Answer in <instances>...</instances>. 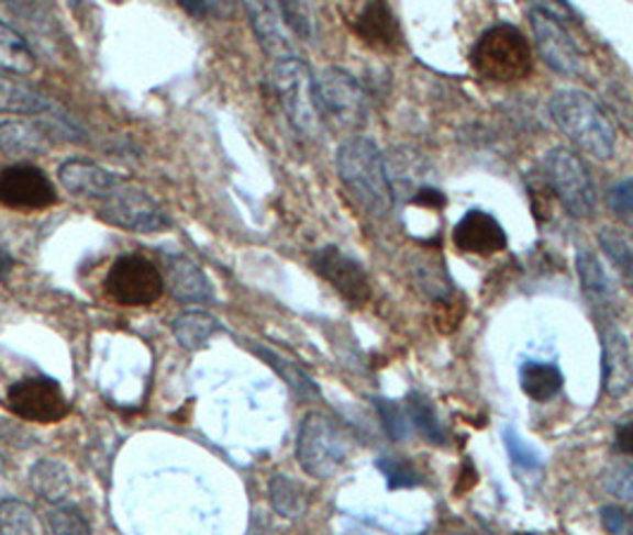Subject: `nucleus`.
<instances>
[{"instance_id":"nucleus-1","label":"nucleus","mask_w":633,"mask_h":535,"mask_svg":"<svg viewBox=\"0 0 633 535\" xmlns=\"http://www.w3.org/2000/svg\"><path fill=\"white\" fill-rule=\"evenodd\" d=\"M336 169L348 193L374 216L393 210V188L388 181L384 153L367 136L345 138L336 151Z\"/></svg>"},{"instance_id":"nucleus-2","label":"nucleus","mask_w":633,"mask_h":535,"mask_svg":"<svg viewBox=\"0 0 633 535\" xmlns=\"http://www.w3.org/2000/svg\"><path fill=\"white\" fill-rule=\"evenodd\" d=\"M548 110L559 132L571 143H577L584 153L600 163L610 160L614 155V126L596 103V98L577 89H559L553 93Z\"/></svg>"},{"instance_id":"nucleus-3","label":"nucleus","mask_w":633,"mask_h":535,"mask_svg":"<svg viewBox=\"0 0 633 535\" xmlns=\"http://www.w3.org/2000/svg\"><path fill=\"white\" fill-rule=\"evenodd\" d=\"M469 63L479 77L496 83L522 81L534 69V55L526 36L514 24L488 26L469 51Z\"/></svg>"},{"instance_id":"nucleus-4","label":"nucleus","mask_w":633,"mask_h":535,"mask_svg":"<svg viewBox=\"0 0 633 535\" xmlns=\"http://www.w3.org/2000/svg\"><path fill=\"white\" fill-rule=\"evenodd\" d=\"M351 455V438L334 419L322 412H308L298 431V465L312 479L326 481L338 473Z\"/></svg>"},{"instance_id":"nucleus-5","label":"nucleus","mask_w":633,"mask_h":535,"mask_svg":"<svg viewBox=\"0 0 633 535\" xmlns=\"http://www.w3.org/2000/svg\"><path fill=\"white\" fill-rule=\"evenodd\" d=\"M320 118L338 129H363L369 120V98L359 81L341 67H326L314 79Z\"/></svg>"},{"instance_id":"nucleus-6","label":"nucleus","mask_w":633,"mask_h":535,"mask_svg":"<svg viewBox=\"0 0 633 535\" xmlns=\"http://www.w3.org/2000/svg\"><path fill=\"white\" fill-rule=\"evenodd\" d=\"M271 89L289 118L291 126L303 136L320 134L322 118L314 103V77L300 57H286L271 69Z\"/></svg>"},{"instance_id":"nucleus-7","label":"nucleus","mask_w":633,"mask_h":535,"mask_svg":"<svg viewBox=\"0 0 633 535\" xmlns=\"http://www.w3.org/2000/svg\"><path fill=\"white\" fill-rule=\"evenodd\" d=\"M543 177L571 216H579V220L593 216L598 205L596 183L577 153L567 148H553L545 153Z\"/></svg>"},{"instance_id":"nucleus-8","label":"nucleus","mask_w":633,"mask_h":535,"mask_svg":"<svg viewBox=\"0 0 633 535\" xmlns=\"http://www.w3.org/2000/svg\"><path fill=\"white\" fill-rule=\"evenodd\" d=\"M103 286L108 298L122 308H151L165 293V277L151 259L122 255L108 269Z\"/></svg>"},{"instance_id":"nucleus-9","label":"nucleus","mask_w":633,"mask_h":535,"mask_svg":"<svg viewBox=\"0 0 633 535\" xmlns=\"http://www.w3.org/2000/svg\"><path fill=\"white\" fill-rule=\"evenodd\" d=\"M98 214L108 224L134 231V234H157V231H165L171 224L155 198L129 181H122L118 191L100 202Z\"/></svg>"},{"instance_id":"nucleus-10","label":"nucleus","mask_w":633,"mask_h":535,"mask_svg":"<svg viewBox=\"0 0 633 535\" xmlns=\"http://www.w3.org/2000/svg\"><path fill=\"white\" fill-rule=\"evenodd\" d=\"M8 408L24 422L57 424L69 414V400L55 379L29 376L8 388Z\"/></svg>"},{"instance_id":"nucleus-11","label":"nucleus","mask_w":633,"mask_h":535,"mask_svg":"<svg viewBox=\"0 0 633 535\" xmlns=\"http://www.w3.org/2000/svg\"><path fill=\"white\" fill-rule=\"evenodd\" d=\"M310 265L351 308L357 310L367 305L371 298V283L357 259L345 255L336 245H326V248L310 255Z\"/></svg>"},{"instance_id":"nucleus-12","label":"nucleus","mask_w":633,"mask_h":535,"mask_svg":"<svg viewBox=\"0 0 633 535\" xmlns=\"http://www.w3.org/2000/svg\"><path fill=\"white\" fill-rule=\"evenodd\" d=\"M531 29L543 63L565 77H574L581 71V51L577 41L567 32L563 20L548 8H534L529 12Z\"/></svg>"},{"instance_id":"nucleus-13","label":"nucleus","mask_w":633,"mask_h":535,"mask_svg":"<svg viewBox=\"0 0 633 535\" xmlns=\"http://www.w3.org/2000/svg\"><path fill=\"white\" fill-rule=\"evenodd\" d=\"M55 202V186L43 169L20 163L0 171V205L10 210H46Z\"/></svg>"},{"instance_id":"nucleus-14","label":"nucleus","mask_w":633,"mask_h":535,"mask_svg":"<svg viewBox=\"0 0 633 535\" xmlns=\"http://www.w3.org/2000/svg\"><path fill=\"white\" fill-rule=\"evenodd\" d=\"M453 243L459 253L488 257L506 250L508 234L491 212L474 208L455 224Z\"/></svg>"},{"instance_id":"nucleus-15","label":"nucleus","mask_w":633,"mask_h":535,"mask_svg":"<svg viewBox=\"0 0 633 535\" xmlns=\"http://www.w3.org/2000/svg\"><path fill=\"white\" fill-rule=\"evenodd\" d=\"M57 179L71 196L93 198L103 202L122 186V177L89 160H65L57 169Z\"/></svg>"},{"instance_id":"nucleus-16","label":"nucleus","mask_w":633,"mask_h":535,"mask_svg":"<svg viewBox=\"0 0 633 535\" xmlns=\"http://www.w3.org/2000/svg\"><path fill=\"white\" fill-rule=\"evenodd\" d=\"M165 288H169L171 298L186 305H208L214 300L212 281L189 255H167Z\"/></svg>"},{"instance_id":"nucleus-17","label":"nucleus","mask_w":633,"mask_h":535,"mask_svg":"<svg viewBox=\"0 0 633 535\" xmlns=\"http://www.w3.org/2000/svg\"><path fill=\"white\" fill-rule=\"evenodd\" d=\"M633 386L631 343L620 328H610L602 336V388L614 400L624 398Z\"/></svg>"},{"instance_id":"nucleus-18","label":"nucleus","mask_w":633,"mask_h":535,"mask_svg":"<svg viewBox=\"0 0 633 535\" xmlns=\"http://www.w3.org/2000/svg\"><path fill=\"white\" fill-rule=\"evenodd\" d=\"M246 12L251 18V26L260 41L263 51L275 57V60H286V57H298L296 55V46L286 32V22L279 12V5H271V3H248Z\"/></svg>"},{"instance_id":"nucleus-19","label":"nucleus","mask_w":633,"mask_h":535,"mask_svg":"<svg viewBox=\"0 0 633 535\" xmlns=\"http://www.w3.org/2000/svg\"><path fill=\"white\" fill-rule=\"evenodd\" d=\"M53 148L51 132L32 122H0V153L12 160H29V157L46 155Z\"/></svg>"},{"instance_id":"nucleus-20","label":"nucleus","mask_w":633,"mask_h":535,"mask_svg":"<svg viewBox=\"0 0 633 535\" xmlns=\"http://www.w3.org/2000/svg\"><path fill=\"white\" fill-rule=\"evenodd\" d=\"M353 26L357 36L371 48L393 51L400 46V26L386 3H367L357 12Z\"/></svg>"},{"instance_id":"nucleus-21","label":"nucleus","mask_w":633,"mask_h":535,"mask_svg":"<svg viewBox=\"0 0 633 535\" xmlns=\"http://www.w3.org/2000/svg\"><path fill=\"white\" fill-rule=\"evenodd\" d=\"M29 483H32L34 493H38L46 502L60 504L69 498L75 479H71L69 469L57 459H41L29 471Z\"/></svg>"},{"instance_id":"nucleus-22","label":"nucleus","mask_w":633,"mask_h":535,"mask_svg":"<svg viewBox=\"0 0 633 535\" xmlns=\"http://www.w3.org/2000/svg\"><path fill=\"white\" fill-rule=\"evenodd\" d=\"M577 274L586 300L591 302L593 308H608L614 298V286L608 277V271L602 269L600 259L591 250L581 248L577 253Z\"/></svg>"},{"instance_id":"nucleus-23","label":"nucleus","mask_w":633,"mask_h":535,"mask_svg":"<svg viewBox=\"0 0 633 535\" xmlns=\"http://www.w3.org/2000/svg\"><path fill=\"white\" fill-rule=\"evenodd\" d=\"M220 322L214 320L210 312L189 310L181 312L175 322H171V334L179 341L186 350H203L206 345L220 334Z\"/></svg>"},{"instance_id":"nucleus-24","label":"nucleus","mask_w":633,"mask_h":535,"mask_svg":"<svg viewBox=\"0 0 633 535\" xmlns=\"http://www.w3.org/2000/svg\"><path fill=\"white\" fill-rule=\"evenodd\" d=\"M522 390L536 402L553 400L565 386V376L551 361H524L520 369Z\"/></svg>"},{"instance_id":"nucleus-25","label":"nucleus","mask_w":633,"mask_h":535,"mask_svg":"<svg viewBox=\"0 0 633 535\" xmlns=\"http://www.w3.org/2000/svg\"><path fill=\"white\" fill-rule=\"evenodd\" d=\"M0 69L10 75H32L36 69L34 51L29 48L18 29L5 22H0Z\"/></svg>"},{"instance_id":"nucleus-26","label":"nucleus","mask_w":633,"mask_h":535,"mask_svg":"<svg viewBox=\"0 0 633 535\" xmlns=\"http://www.w3.org/2000/svg\"><path fill=\"white\" fill-rule=\"evenodd\" d=\"M269 502L277 514L286 519H300L308 510V490L291 476L277 473L269 481Z\"/></svg>"},{"instance_id":"nucleus-27","label":"nucleus","mask_w":633,"mask_h":535,"mask_svg":"<svg viewBox=\"0 0 633 535\" xmlns=\"http://www.w3.org/2000/svg\"><path fill=\"white\" fill-rule=\"evenodd\" d=\"M53 110L46 98L24 83L0 77V112L5 114H43Z\"/></svg>"},{"instance_id":"nucleus-28","label":"nucleus","mask_w":633,"mask_h":535,"mask_svg":"<svg viewBox=\"0 0 633 535\" xmlns=\"http://www.w3.org/2000/svg\"><path fill=\"white\" fill-rule=\"evenodd\" d=\"M406 410H408L412 426L420 431L429 443H434V445H443L445 443V428H443L441 416H438L436 408L431 404V400L424 393H417V390L408 393Z\"/></svg>"},{"instance_id":"nucleus-29","label":"nucleus","mask_w":633,"mask_h":535,"mask_svg":"<svg viewBox=\"0 0 633 535\" xmlns=\"http://www.w3.org/2000/svg\"><path fill=\"white\" fill-rule=\"evenodd\" d=\"M255 353L260 355L267 365L275 369L281 379L289 383L296 393L303 398V400H316L322 393H320V388H316V383L310 379V376L300 369L298 365H293L291 359H286L281 355H277L275 350H269V348H263V345H255Z\"/></svg>"},{"instance_id":"nucleus-30","label":"nucleus","mask_w":633,"mask_h":535,"mask_svg":"<svg viewBox=\"0 0 633 535\" xmlns=\"http://www.w3.org/2000/svg\"><path fill=\"white\" fill-rule=\"evenodd\" d=\"M598 243L602 253H606L610 263L614 265V269L633 286V238L624 234L622 229L606 226L600 229Z\"/></svg>"},{"instance_id":"nucleus-31","label":"nucleus","mask_w":633,"mask_h":535,"mask_svg":"<svg viewBox=\"0 0 633 535\" xmlns=\"http://www.w3.org/2000/svg\"><path fill=\"white\" fill-rule=\"evenodd\" d=\"M0 535H43L34 510L18 498L0 502Z\"/></svg>"},{"instance_id":"nucleus-32","label":"nucleus","mask_w":633,"mask_h":535,"mask_svg":"<svg viewBox=\"0 0 633 535\" xmlns=\"http://www.w3.org/2000/svg\"><path fill=\"white\" fill-rule=\"evenodd\" d=\"M502 441H506L508 455L512 459V465L522 471H538L543 469V455L531 445L520 431H514L512 426H506L502 431Z\"/></svg>"},{"instance_id":"nucleus-33","label":"nucleus","mask_w":633,"mask_h":535,"mask_svg":"<svg viewBox=\"0 0 633 535\" xmlns=\"http://www.w3.org/2000/svg\"><path fill=\"white\" fill-rule=\"evenodd\" d=\"M377 469L384 473L386 486L391 490L400 488H414L420 486L424 479L422 473L414 469V465L406 457H379L377 459Z\"/></svg>"},{"instance_id":"nucleus-34","label":"nucleus","mask_w":633,"mask_h":535,"mask_svg":"<svg viewBox=\"0 0 633 535\" xmlns=\"http://www.w3.org/2000/svg\"><path fill=\"white\" fill-rule=\"evenodd\" d=\"M279 12L289 32H293L300 41H316V18L308 3H281Z\"/></svg>"},{"instance_id":"nucleus-35","label":"nucleus","mask_w":633,"mask_h":535,"mask_svg":"<svg viewBox=\"0 0 633 535\" xmlns=\"http://www.w3.org/2000/svg\"><path fill=\"white\" fill-rule=\"evenodd\" d=\"M374 404H377V412L384 422V428L388 436L393 441H406L410 438V416L408 410L398 404L396 400H388V398H374Z\"/></svg>"},{"instance_id":"nucleus-36","label":"nucleus","mask_w":633,"mask_h":535,"mask_svg":"<svg viewBox=\"0 0 633 535\" xmlns=\"http://www.w3.org/2000/svg\"><path fill=\"white\" fill-rule=\"evenodd\" d=\"M48 526L53 535H93L86 516L77 508H71V504L55 508L48 514Z\"/></svg>"},{"instance_id":"nucleus-37","label":"nucleus","mask_w":633,"mask_h":535,"mask_svg":"<svg viewBox=\"0 0 633 535\" xmlns=\"http://www.w3.org/2000/svg\"><path fill=\"white\" fill-rule=\"evenodd\" d=\"M602 486L610 495L633 500V461H614L602 473Z\"/></svg>"},{"instance_id":"nucleus-38","label":"nucleus","mask_w":633,"mask_h":535,"mask_svg":"<svg viewBox=\"0 0 633 535\" xmlns=\"http://www.w3.org/2000/svg\"><path fill=\"white\" fill-rule=\"evenodd\" d=\"M608 205L614 214L633 216V179H624L610 188Z\"/></svg>"},{"instance_id":"nucleus-39","label":"nucleus","mask_w":633,"mask_h":535,"mask_svg":"<svg viewBox=\"0 0 633 535\" xmlns=\"http://www.w3.org/2000/svg\"><path fill=\"white\" fill-rule=\"evenodd\" d=\"M614 447L617 453L633 455V412L624 414L614 426Z\"/></svg>"},{"instance_id":"nucleus-40","label":"nucleus","mask_w":633,"mask_h":535,"mask_svg":"<svg viewBox=\"0 0 633 535\" xmlns=\"http://www.w3.org/2000/svg\"><path fill=\"white\" fill-rule=\"evenodd\" d=\"M600 522H602V526H606L608 533L620 535L626 528V514L620 508H614V504H610V508H602Z\"/></svg>"},{"instance_id":"nucleus-41","label":"nucleus","mask_w":633,"mask_h":535,"mask_svg":"<svg viewBox=\"0 0 633 535\" xmlns=\"http://www.w3.org/2000/svg\"><path fill=\"white\" fill-rule=\"evenodd\" d=\"M414 202L417 205H434V208H443L445 205V196L434 191V188H424V191H420L414 196Z\"/></svg>"},{"instance_id":"nucleus-42","label":"nucleus","mask_w":633,"mask_h":535,"mask_svg":"<svg viewBox=\"0 0 633 535\" xmlns=\"http://www.w3.org/2000/svg\"><path fill=\"white\" fill-rule=\"evenodd\" d=\"M181 8H184L186 12L196 14V18H208V14L220 12V5H218V3H181Z\"/></svg>"},{"instance_id":"nucleus-43","label":"nucleus","mask_w":633,"mask_h":535,"mask_svg":"<svg viewBox=\"0 0 633 535\" xmlns=\"http://www.w3.org/2000/svg\"><path fill=\"white\" fill-rule=\"evenodd\" d=\"M12 267H14V257L5 248H0V281H5L10 277Z\"/></svg>"},{"instance_id":"nucleus-44","label":"nucleus","mask_w":633,"mask_h":535,"mask_svg":"<svg viewBox=\"0 0 633 535\" xmlns=\"http://www.w3.org/2000/svg\"><path fill=\"white\" fill-rule=\"evenodd\" d=\"M0 469H3V457H0Z\"/></svg>"},{"instance_id":"nucleus-45","label":"nucleus","mask_w":633,"mask_h":535,"mask_svg":"<svg viewBox=\"0 0 633 535\" xmlns=\"http://www.w3.org/2000/svg\"><path fill=\"white\" fill-rule=\"evenodd\" d=\"M631 533H633V522H631Z\"/></svg>"}]
</instances>
